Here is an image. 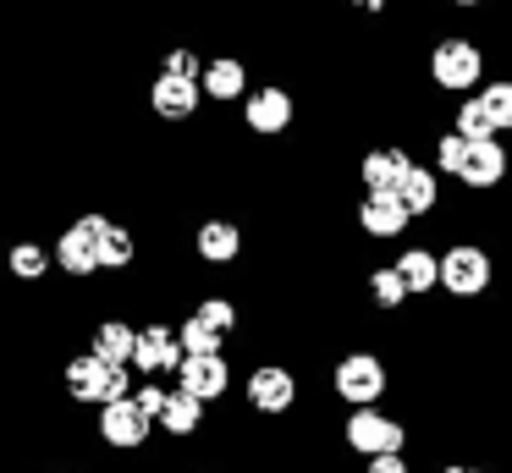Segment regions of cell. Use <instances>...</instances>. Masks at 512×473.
<instances>
[{
	"label": "cell",
	"mask_w": 512,
	"mask_h": 473,
	"mask_svg": "<svg viewBox=\"0 0 512 473\" xmlns=\"http://www.w3.org/2000/svg\"><path fill=\"white\" fill-rule=\"evenodd\" d=\"M199 88L204 83H188V77H171L166 72L155 88H149V105H155L166 121H188L193 110H199Z\"/></svg>",
	"instance_id": "cell-12"
},
{
	"label": "cell",
	"mask_w": 512,
	"mask_h": 473,
	"mask_svg": "<svg viewBox=\"0 0 512 473\" xmlns=\"http://www.w3.org/2000/svg\"><path fill=\"white\" fill-rule=\"evenodd\" d=\"M468 149H474V143H468L463 132H446V138L435 143V160H441V171H446V176H463V165H468Z\"/></svg>",
	"instance_id": "cell-27"
},
{
	"label": "cell",
	"mask_w": 512,
	"mask_h": 473,
	"mask_svg": "<svg viewBox=\"0 0 512 473\" xmlns=\"http://www.w3.org/2000/svg\"><path fill=\"white\" fill-rule=\"evenodd\" d=\"M105 369H111V363L105 358H72L67 363V391L78 396V402H100V385H105Z\"/></svg>",
	"instance_id": "cell-19"
},
{
	"label": "cell",
	"mask_w": 512,
	"mask_h": 473,
	"mask_svg": "<svg viewBox=\"0 0 512 473\" xmlns=\"http://www.w3.org/2000/svg\"><path fill=\"white\" fill-rule=\"evenodd\" d=\"M369 473H408V457H369Z\"/></svg>",
	"instance_id": "cell-33"
},
{
	"label": "cell",
	"mask_w": 512,
	"mask_h": 473,
	"mask_svg": "<svg viewBox=\"0 0 512 473\" xmlns=\"http://www.w3.org/2000/svg\"><path fill=\"white\" fill-rule=\"evenodd\" d=\"M204 66H210V61H199L193 50H171L166 55V72L171 77H188V83H204Z\"/></svg>",
	"instance_id": "cell-30"
},
{
	"label": "cell",
	"mask_w": 512,
	"mask_h": 473,
	"mask_svg": "<svg viewBox=\"0 0 512 473\" xmlns=\"http://www.w3.org/2000/svg\"><path fill=\"white\" fill-rule=\"evenodd\" d=\"M501 176H507V149H501L496 138H490V143H474V149H468V165H463V182L485 193V187H496Z\"/></svg>",
	"instance_id": "cell-15"
},
{
	"label": "cell",
	"mask_w": 512,
	"mask_h": 473,
	"mask_svg": "<svg viewBox=\"0 0 512 473\" xmlns=\"http://www.w3.org/2000/svg\"><path fill=\"white\" fill-rule=\"evenodd\" d=\"M199 259H210V264H226V259H237V248H243V237H237V226L232 220H204L199 226Z\"/></svg>",
	"instance_id": "cell-17"
},
{
	"label": "cell",
	"mask_w": 512,
	"mask_h": 473,
	"mask_svg": "<svg viewBox=\"0 0 512 473\" xmlns=\"http://www.w3.org/2000/svg\"><path fill=\"white\" fill-rule=\"evenodd\" d=\"M457 132H463L468 143H490V138H496V121H490L485 99H463V105H457Z\"/></svg>",
	"instance_id": "cell-22"
},
{
	"label": "cell",
	"mask_w": 512,
	"mask_h": 473,
	"mask_svg": "<svg viewBox=\"0 0 512 473\" xmlns=\"http://www.w3.org/2000/svg\"><path fill=\"white\" fill-rule=\"evenodd\" d=\"M397 270H402V281H408V292H435V286H441V259H435L430 248H408L397 259Z\"/></svg>",
	"instance_id": "cell-18"
},
{
	"label": "cell",
	"mask_w": 512,
	"mask_h": 473,
	"mask_svg": "<svg viewBox=\"0 0 512 473\" xmlns=\"http://www.w3.org/2000/svg\"><path fill=\"white\" fill-rule=\"evenodd\" d=\"M353 6H358V11H380L386 0H353Z\"/></svg>",
	"instance_id": "cell-34"
},
{
	"label": "cell",
	"mask_w": 512,
	"mask_h": 473,
	"mask_svg": "<svg viewBox=\"0 0 512 473\" xmlns=\"http://www.w3.org/2000/svg\"><path fill=\"white\" fill-rule=\"evenodd\" d=\"M485 110H490V121H496V132H507L512 127V83L501 77V83H485Z\"/></svg>",
	"instance_id": "cell-26"
},
{
	"label": "cell",
	"mask_w": 512,
	"mask_h": 473,
	"mask_svg": "<svg viewBox=\"0 0 512 473\" xmlns=\"http://www.w3.org/2000/svg\"><path fill=\"white\" fill-rule=\"evenodd\" d=\"M364 187L369 193H402V182L413 176V160H408V149H375V154H364Z\"/></svg>",
	"instance_id": "cell-10"
},
{
	"label": "cell",
	"mask_w": 512,
	"mask_h": 473,
	"mask_svg": "<svg viewBox=\"0 0 512 473\" xmlns=\"http://www.w3.org/2000/svg\"><path fill=\"white\" fill-rule=\"evenodd\" d=\"M243 88H248L243 61H232V55H215V61L204 66V94H210V99H243Z\"/></svg>",
	"instance_id": "cell-16"
},
{
	"label": "cell",
	"mask_w": 512,
	"mask_h": 473,
	"mask_svg": "<svg viewBox=\"0 0 512 473\" xmlns=\"http://www.w3.org/2000/svg\"><path fill=\"white\" fill-rule=\"evenodd\" d=\"M347 446H353L358 457H397V451L408 446V429L391 413H380V407H358V413L347 418Z\"/></svg>",
	"instance_id": "cell-1"
},
{
	"label": "cell",
	"mask_w": 512,
	"mask_h": 473,
	"mask_svg": "<svg viewBox=\"0 0 512 473\" xmlns=\"http://www.w3.org/2000/svg\"><path fill=\"white\" fill-rule=\"evenodd\" d=\"M402 204H408V215H430L435 204H441V182H435V171H424V165H413V176L402 182Z\"/></svg>",
	"instance_id": "cell-20"
},
{
	"label": "cell",
	"mask_w": 512,
	"mask_h": 473,
	"mask_svg": "<svg viewBox=\"0 0 512 473\" xmlns=\"http://www.w3.org/2000/svg\"><path fill=\"white\" fill-rule=\"evenodd\" d=\"M226 358L215 352V358H188L177 369V391H188V396H199V402H210V396H226Z\"/></svg>",
	"instance_id": "cell-11"
},
{
	"label": "cell",
	"mask_w": 512,
	"mask_h": 473,
	"mask_svg": "<svg viewBox=\"0 0 512 473\" xmlns=\"http://www.w3.org/2000/svg\"><path fill=\"white\" fill-rule=\"evenodd\" d=\"M430 72L441 88H474L479 72H485V55H479V44L468 39H441L430 55Z\"/></svg>",
	"instance_id": "cell-5"
},
{
	"label": "cell",
	"mask_w": 512,
	"mask_h": 473,
	"mask_svg": "<svg viewBox=\"0 0 512 473\" xmlns=\"http://www.w3.org/2000/svg\"><path fill=\"white\" fill-rule=\"evenodd\" d=\"M243 116H248V127H254V132H281L292 121V94H287V88H254L248 105H243Z\"/></svg>",
	"instance_id": "cell-13"
},
{
	"label": "cell",
	"mask_w": 512,
	"mask_h": 473,
	"mask_svg": "<svg viewBox=\"0 0 512 473\" xmlns=\"http://www.w3.org/2000/svg\"><path fill=\"white\" fill-rule=\"evenodd\" d=\"M248 402H254L259 413H287V407L298 402V380H292L281 363H259V369L248 374Z\"/></svg>",
	"instance_id": "cell-8"
},
{
	"label": "cell",
	"mask_w": 512,
	"mask_h": 473,
	"mask_svg": "<svg viewBox=\"0 0 512 473\" xmlns=\"http://www.w3.org/2000/svg\"><path fill=\"white\" fill-rule=\"evenodd\" d=\"M149 424L155 418L144 413V407L127 396V402H111V407H100V435L111 440V446H122V451H138L149 440Z\"/></svg>",
	"instance_id": "cell-7"
},
{
	"label": "cell",
	"mask_w": 512,
	"mask_h": 473,
	"mask_svg": "<svg viewBox=\"0 0 512 473\" xmlns=\"http://www.w3.org/2000/svg\"><path fill=\"white\" fill-rule=\"evenodd\" d=\"M188 363V352H182V341H177V330L171 325H144L138 330V358H133V369H144V374H171V369H182Z\"/></svg>",
	"instance_id": "cell-6"
},
{
	"label": "cell",
	"mask_w": 512,
	"mask_h": 473,
	"mask_svg": "<svg viewBox=\"0 0 512 473\" xmlns=\"http://www.w3.org/2000/svg\"><path fill=\"white\" fill-rule=\"evenodd\" d=\"M199 319H204L210 330H221V336H226V330L237 325V308L226 303V297H204V303H199Z\"/></svg>",
	"instance_id": "cell-29"
},
{
	"label": "cell",
	"mask_w": 512,
	"mask_h": 473,
	"mask_svg": "<svg viewBox=\"0 0 512 473\" xmlns=\"http://www.w3.org/2000/svg\"><path fill=\"white\" fill-rule=\"evenodd\" d=\"M441 286L452 297H479L490 286V253L474 248V242H457V248L441 253Z\"/></svg>",
	"instance_id": "cell-4"
},
{
	"label": "cell",
	"mask_w": 512,
	"mask_h": 473,
	"mask_svg": "<svg viewBox=\"0 0 512 473\" xmlns=\"http://www.w3.org/2000/svg\"><path fill=\"white\" fill-rule=\"evenodd\" d=\"M408 204H402L397 193H369L364 204H358V226L369 231V237H402L408 231Z\"/></svg>",
	"instance_id": "cell-9"
},
{
	"label": "cell",
	"mask_w": 512,
	"mask_h": 473,
	"mask_svg": "<svg viewBox=\"0 0 512 473\" xmlns=\"http://www.w3.org/2000/svg\"><path fill=\"white\" fill-rule=\"evenodd\" d=\"M12 270L23 275V281H39V275L50 270V253L39 248V242H17V248H12Z\"/></svg>",
	"instance_id": "cell-28"
},
{
	"label": "cell",
	"mask_w": 512,
	"mask_h": 473,
	"mask_svg": "<svg viewBox=\"0 0 512 473\" xmlns=\"http://www.w3.org/2000/svg\"><path fill=\"white\" fill-rule=\"evenodd\" d=\"M133 396V380H127V369H105V385H100V407L111 402H127Z\"/></svg>",
	"instance_id": "cell-31"
},
{
	"label": "cell",
	"mask_w": 512,
	"mask_h": 473,
	"mask_svg": "<svg viewBox=\"0 0 512 473\" xmlns=\"http://www.w3.org/2000/svg\"><path fill=\"white\" fill-rule=\"evenodd\" d=\"M199 418H204V402H199V396H188V391H171V402H166V418H160V424H166L171 435H193V429H199Z\"/></svg>",
	"instance_id": "cell-21"
},
{
	"label": "cell",
	"mask_w": 512,
	"mask_h": 473,
	"mask_svg": "<svg viewBox=\"0 0 512 473\" xmlns=\"http://www.w3.org/2000/svg\"><path fill=\"white\" fill-rule=\"evenodd\" d=\"M369 292H375V303H380V308H402V303L413 297L397 264H391V270H375V275H369Z\"/></svg>",
	"instance_id": "cell-24"
},
{
	"label": "cell",
	"mask_w": 512,
	"mask_h": 473,
	"mask_svg": "<svg viewBox=\"0 0 512 473\" xmlns=\"http://www.w3.org/2000/svg\"><path fill=\"white\" fill-rule=\"evenodd\" d=\"M380 391H386V363L375 358V352H347L342 363H336V396L353 407H375Z\"/></svg>",
	"instance_id": "cell-2"
},
{
	"label": "cell",
	"mask_w": 512,
	"mask_h": 473,
	"mask_svg": "<svg viewBox=\"0 0 512 473\" xmlns=\"http://www.w3.org/2000/svg\"><path fill=\"white\" fill-rule=\"evenodd\" d=\"M177 341H182L188 358H215V352H221V330H210L199 314H193L188 325H177Z\"/></svg>",
	"instance_id": "cell-23"
},
{
	"label": "cell",
	"mask_w": 512,
	"mask_h": 473,
	"mask_svg": "<svg viewBox=\"0 0 512 473\" xmlns=\"http://www.w3.org/2000/svg\"><path fill=\"white\" fill-rule=\"evenodd\" d=\"M122 264H133V231L111 226L100 237V270H122Z\"/></svg>",
	"instance_id": "cell-25"
},
{
	"label": "cell",
	"mask_w": 512,
	"mask_h": 473,
	"mask_svg": "<svg viewBox=\"0 0 512 473\" xmlns=\"http://www.w3.org/2000/svg\"><path fill=\"white\" fill-rule=\"evenodd\" d=\"M111 231V220L105 215H83V220H72V231L56 242V264L67 275H94L100 270V237Z\"/></svg>",
	"instance_id": "cell-3"
},
{
	"label": "cell",
	"mask_w": 512,
	"mask_h": 473,
	"mask_svg": "<svg viewBox=\"0 0 512 473\" xmlns=\"http://www.w3.org/2000/svg\"><path fill=\"white\" fill-rule=\"evenodd\" d=\"M133 402L144 407L149 418H166V402H171V391H160V385H144V391H138Z\"/></svg>",
	"instance_id": "cell-32"
},
{
	"label": "cell",
	"mask_w": 512,
	"mask_h": 473,
	"mask_svg": "<svg viewBox=\"0 0 512 473\" xmlns=\"http://www.w3.org/2000/svg\"><path fill=\"white\" fill-rule=\"evenodd\" d=\"M94 358H105L111 369H133V358H138V330L133 325H122V319H105L100 330H94Z\"/></svg>",
	"instance_id": "cell-14"
},
{
	"label": "cell",
	"mask_w": 512,
	"mask_h": 473,
	"mask_svg": "<svg viewBox=\"0 0 512 473\" xmlns=\"http://www.w3.org/2000/svg\"><path fill=\"white\" fill-rule=\"evenodd\" d=\"M441 473H485V468H463V462H452V468H441Z\"/></svg>",
	"instance_id": "cell-35"
},
{
	"label": "cell",
	"mask_w": 512,
	"mask_h": 473,
	"mask_svg": "<svg viewBox=\"0 0 512 473\" xmlns=\"http://www.w3.org/2000/svg\"><path fill=\"white\" fill-rule=\"evenodd\" d=\"M452 6H479V0H452Z\"/></svg>",
	"instance_id": "cell-36"
}]
</instances>
